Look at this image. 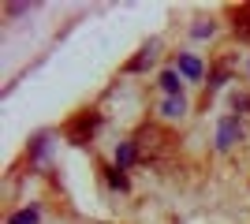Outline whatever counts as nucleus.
Listing matches in <instances>:
<instances>
[{
    "mask_svg": "<svg viewBox=\"0 0 250 224\" xmlns=\"http://www.w3.org/2000/svg\"><path fill=\"white\" fill-rule=\"evenodd\" d=\"M135 149H138V161H142V164H161V161L165 157H172V135H168L165 127H157V123H142V127H138V135L135 139Z\"/></svg>",
    "mask_w": 250,
    "mask_h": 224,
    "instance_id": "nucleus-1",
    "label": "nucleus"
},
{
    "mask_svg": "<svg viewBox=\"0 0 250 224\" xmlns=\"http://www.w3.org/2000/svg\"><path fill=\"white\" fill-rule=\"evenodd\" d=\"M97 127H101V116H97V112H79V116L67 123V139H71L75 146H86V142L94 139Z\"/></svg>",
    "mask_w": 250,
    "mask_h": 224,
    "instance_id": "nucleus-2",
    "label": "nucleus"
},
{
    "mask_svg": "<svg viewBox=\"0 0 250 224\" xmlns=\"http://www.w3.org/2000/svg\"><path fill=\"white\" fill-rule=\"evenodd\" d=\"M243 139V127H239V116H224L217 123V149H231L235 142Z\"/></svg>",
    "mask_w": 250,
    "mask_h": 224,
    "instance_id": "nucleus-3",
    "label": "nucleus"
},
{
    "mask_svg": "<svg viewBox=\"0 0 250 224\" xmlns=\"http://www.w3.org/2000/svg\"><path fill=\"white\" fill-rule=\"evenodd\" d=\"M157 53H161V41L153 38V41H146L142 49H138V56H135V60H127V67H124V71H127V75H138V71H146V67L157 60Z\"/></svg>",
    "mask_w": 250,
    "mask_h": 224,
    "instance_id": "nucleus-4",
    "label": "nucleus"
},
{
    "mask_svg": "<svg viewBox=\"0 0 250 224\" xmlns=\"http://www.w3.org/2000/svg\"><path fill=\"white\" fill-rule=\"evenodd\" d=\"M231 71H235V60H231V56H224V60H220V64L213 67V71H209V86H206V97L213 94V90H220V86L228 82V79H231Z\"/></svg>",
    "mask_w": 250,
    "mask_h": 224,
    "instance_id": "nucleus-5",
    "label": "nucleus"
},
{
    "mask_svg": "<svg viewBox=\"0 0 250 224\" xmlns=\"http://www.w3.org/2000/svg\"><path fill=\"white\" fill-rule=\"evenodd\" d=\"M176 71L183 75V79H190V82H198L202 75H206V67H202V60H198V56L179 53V56H176Z\"/></svg>",
    "mask_w": 250,
    "mask_h": 224,
    "instance_id": "nucleus-6",
    "label": "nucleus"
},
{
    "mask_svg": "<svg viewBox=\"0 0 250 224\" xmlns=\"http://www.w3.org/2000/svg\"><path fill=\"white\" fill-rule=\"evenodd\" d=\"M135 161H138V149H135V142H131V139L116 146V168H124V172H127Z\"/></svg>",
    "mask_w": 250,
    "mask_h": 224,
    "instance_id": "nucleus-7",
    "label": "nucleus"
},
{
    "mask_svg": "<svg viewBox=\"0 0 250 224\" xmlns=\"http://www.w3.org/2000/svg\"><path fill=\"white\" fill-rule=\"evenodd\" d=\"M179 79H183L179 71H161L157 82H161V90H165L168 97H183V82H179Z\"/></svg>",
    "mask_w": 250,
    "mask_h": 224,
    "instance_id": "nucleus-8",
    "label": "nucleus"
},
{
    "mask_svg": "<svg viewBox=\"0 0 250 224\" xmlns=\"http://www.w3.org/2000/svg\"><path fill=\"white\" fill-rule=\"evenodd\" d=\"M168 120H183L187 116V97H165V105H161Z\"/></svg>",
    "mask_w": 250,
    "mask_h": 224,
    "instance_id": "nucleus-9",
    "label": "nucleus"
},
{
    "mask_svg": "<svg viewBox=\"0 0 250 224\" xmlns=\"http://www.w3.org/2000/svg\"><path fill=\"white\" fill-rule=\"evenodd\" d=\"M235 38L250 41V4L247 8H235Z\"/></svg>",
    "mask_w": 250,
    "mask_h": 224,
    "instance_id": "nucleus-10",
    "label": "nucleus"
},
{
    "mask_svg": "<svg viewBox=\"0 0 250 224\" xmlns=\"http://www.w3.org/2000/svg\"><path fill=\"white\" fill-rule=\"evenodd\" d=\"M104 172H108V183H112L116 191H127V187H131V180L124 176V168H116V164H112V168H104Z\"/></svg>",
    "mask_w": 250,
    "mask_h": 224,
    "instance_id": "nucleus-11",
    "label": "nucleus"
},
{
    "mask_svg": "<svg viewBox=\"0 0 250 224\" xmlns=\"http://www.w3.org/2000/svg\"><path fill=\"white\" fill-rule=\"evenodd\" d=\"M8 224H38V209H19L8 217Z\"/></svg>",
    "mask_w": 250,
    "mask_h": 224,
    "instance_id": "nucleus-12",
    "label": "nucleus"
},
{
    "mask_svg": "<svg viewBox=\"0 0 250 224\" xmlns=\"http://www.w3.org/2000/svg\"><path fill=\"white\" fill-rule=\"evenodd\" d=\"M209 34H213V26H206V22H198V26H194V38H209Z\"/></svg>",
    "mask_w": 250,
    "mask_h": 224,
    "instance_id": "nucleus-13",
    "label": "nucleus"
}]
</instances>
